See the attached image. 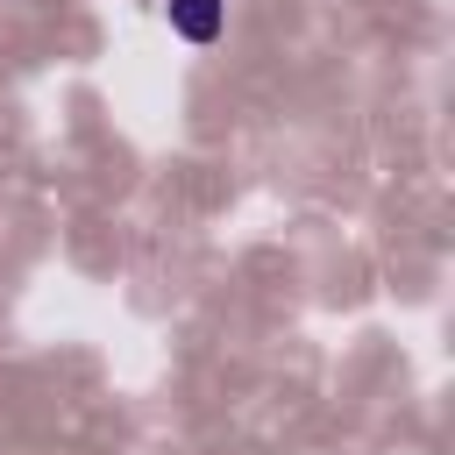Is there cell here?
Instances as JSON below:
<instances>
[{
    "instance_id": "obj_1",
    "label": "cell",
    "mask_w": 455,
    "mask_h": 455,
    "mask_svg": "<svg viewBox=\"0 0 455 455\" xmlns=\"http://www.w3.org/2000/svg\"><path fill=\"white\" fill-rule=\"evenodd\" d=\"M220 21H228V0H171V28L185 43H213Z\"/></svg>"
}]
</instances>
